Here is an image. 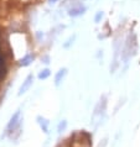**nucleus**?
Returning a JSON list of instances; mask_svg holds the SVG:
<instances>
[{
    "label": "nucleus",
    "instance_id": "7ed1b4c3",
    "mask_svg": "<svg viewBox=\"0 0 140 147\" xmlns=\"http://www.w3.org/2000/svg\"><path fill=\"white\" fill-rule=\"evenodd\" d=\"M48 74H50V72H48V71H43V73H41L39 77H40V78H46V77H48Z\"/></svg>",
    "mask_w": 140,
    "mask_h": 147
},
{
    "label": "nucleus",
    "instance_id": "f03ea898",
    "mask_svg": "<svg viewBox=\"0 0 140 147\" xmlns=\"http://www.w3.org/2000/svg\"><path fill=\"white\" fill-rule=\"evenodd\" d=\"M32 79V77H29V78L26 79V82H25V84H24V87H21V89H20V93H24V92H25L26 90V88L29 87V85H30V83H31V80Z\"/></svg>",
    "mask_w": 140,
    "mask_h": 147
},
{
    "label": "nucleus",
    "instance_id": "f257e3e1",
    "mask_svg": "<svg viewBox=\"0 0 140 147\" xmlns=\"http://www.w3.org/2000/svg\"><path fill=\"white\" fill-rule=\"evenodd\" d=\"M32 59H34V57L29 55V56H26V57H25V58H24V59H21V64H22V66H27V64L30 63Z\"/></svg>",
    "mask_w": 140,
    "mask_h": 147
}]
</instances>
